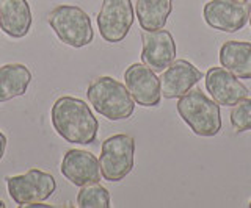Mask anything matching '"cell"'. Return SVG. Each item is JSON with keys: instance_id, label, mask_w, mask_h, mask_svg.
Segmentation results:
<instances>
[{"instance_id": "6da1fadb", "label": "cell", "mask_w": 251, "mask_h": 208, "mask_svg": "<svg viewBox=\"0 0 251 208\" xmlns=\"http://www.w3.org/2000/svg\"><path fill=\"white\" fill-rule=\"evenodd\" d=\"M52 125L63 140L71 144H93L98 138L99 122L83 100L63 96L53 104Z\"/></svg>"}, {"instance_id": "7a4b0ae2", "label": "cell", "mask_w": 251, "mask_h": 208, "mask_svg": "<svg viewBox=\"0 0 251 208\" xmlns=\"http://www.w3.org/2000/svg\"><path fill=\"white\" fill-rule=\"evenodd\" d=\"M86 97L93 108L108 121L129 119L135 110V100L129 89L113 77L104 75L94 79L86 89Z\"/></svg>"}, {"instance_id": "3957f363", "label": "cell", "mask_w": 251, "mask_h": 208, "mask_svg": "<svg viewBox=\"0 0 251 208\" xmlns=\"http://www.w3.org/2000/svg\"><path fill=\"white\" fill-rule=\"evenodd\" d=\"M177 113L198 136H215L222 130L220 105L196 88L179 97Z\"/></svg>"}, {"instance_id": "277c9868", "label": "cell", "mask_w": 251, "mask_h": 208, "mask_svg": "<svg viewBox=\"0 0 251 208\" xmlns=\"http://www.w3.org/2000/svg\"><path fill=\"white\" fill-rule=\"evenodd\" d=\"M53 33L58 40L71 45V47L80 49L88 45L94 38V30L91 25V19L80 6L75 5H58L47 14Z\"/></svg>"}, {"instance_id": "5b68a950", "label": "cell", "mask_w": 251, "mask_h": 208, "mask_svg": "<svg viewBox=\"0 0 251 208\" xmlns=\"http://www.w3.org/2000/svg\"><path fill=\"white\" fill-rule=\"evenodd\" d=\"M135 140L130 135H113L102 143L99 166L100 175L108 182H121L133 169Z\"/></svg>"}, {"instance_id": "8992f818", "label": "cell", "mask_w": 251, "mask_h": 208, "mask_svg": "<svg viewBox=\"0 0 251 208\" xmlns=\"http://www.w3.org/2000/svg\"><path fill=\"white\" fill-rule=\"evenodd\" d=\"M6 188L16 204L25 205L47 200L57 189V182L49 172L33 167L25 174L8 177Z\"/></svg>"}, {"instance_id": "52a82bcc", "label": "cell", "mask_w": 251, "mask_h": 208, "mask_svg": "<svg viewBox=\"0 0 251 208\" xmlns=\"http://www.w3.org/2000/svg\"><path fill=\"white\" fill-rule=\"evenodd\" d=\"M135 21L132 0H104L98 14V28L107 42H121Z\"/></svg>"}, {"instance_id": "ba28073f", "label": "cell", "mask_w": 251, "mask_h": 208, "mask_svg": "<svg viewBox=\"0 0 251 208\" xmlns=\"http://www.w3.org/2000/svg\"><path fill=\"white\" fill-rule=\"evenodd\" d=\"M251 16L248 2L240 0H210L204 5L202 18L214 30L235 33L247 25Z\"/></svg>"}, {"instance_id": "9c48e42d", "label": "cell", "mask_w": 251, "mask_h": 208, "mask_svg": "<svg viewBox=\"0 0 251 208\" xmlns=\"http://www.w3.org/2000/svg\"><path fill=\"white\" fill-rule=\"evenodd\" d=\"M126 88L129 89L133 100L141 106L160 105L162 89L160 79L151 67L145 63H133L124 72Z\"/></svg>"}, {"instance_id": "30bf717a", "label": "cell", "mask_w": 251, "mask_h": 208, "mask_svg": "<svg viewBox=\"0 0 251 208\" xmlns=\"http://www.w3.org/2000/svg\"><path fill=\"white\" fill-rule=\"evenodd\" d=\"M143 49L141 61L154 72L165 71L176 58V41L168 30H154L141 33Z\"/></svg>"}, {"instance_id": "8fae6325", "label": "cell", "mask_w": 251, "mask_h": 208, "mask_svg": "<svg viewBox=\"0 0 251 208\" xmlns=\"http://www.w3.org/2000/svg\"><path fill=\"white\" fill-rule=\"evenodd\" d=\"M206 88L218 105L234 106L247 99L250 91L232 72L222 67H210L206 74Z\"/></svg>"}, {"instance_id": "7c38bea8", "label": "cell", "mask_w": 251, "mask_h": 208, "mask_svg": "<svg viewBox=\"0 0 251 208\" xmlns=\"http://www.w3.org/2000/svg\"><path fill=\"white\" fill-rule=\"evenodd\" d=\"M202 79V72L187 60H175L160 77V89L165 99H179Z\"/></svg>"}, {"instance_id": "4fadbf2b", "label": "cell", "mask_w": 251, "mask_h": 208, "mask_svg": "<svg viewBox=\"0 0 251 208\" xmlns=\"http://www.w3.org/2000/svg\"><path fill=\"white\" fill-rule=\"evenodd\" d=\"M61 174L75 187L94 183L100 180L99 160L91 152L71 149L61 160Z\"/></svg>"}, {"instance_id": "5bb4252c", "label": "cell", "mask_w": 251, "mask_h": 208, "mask_svg": "<svg viewBox=\"0 0 251 208\" xmlns=\"http://www.w3.org/2000/svg\"><path fill=\"white\" fill-rule=\"evenodd\" d=\"M0 27L8 36H27L31 28V10L27 0H0Z\"/></svg>"}, {"instance_id": "9a60e30c", "label": "cell", "mask_w": 251, "mask_h": 208, "mask_svg": "<svg viewBox=\"0 0 251 208\" xmlns=\"http://www.w3.org/2000/svg\"><path fill=\"white\" fill-rule=\"evenodd\" d=\"M220 63L237 79L251 80V42L226 41L220 47Z\"/></svg>"}, {"instance_id": "2e32d148", "label": "cell", "mask_w": 251, "mask_h": 208, "mask_svg": "<svg viewBox=\"0 0 251 208\" xmlns=\"http://www.w3.org/2000/svg\"><path fill=\"white\" fill-rule=\"evenodd\" d=\"M31 83V72L27 66L13 63L0 67V104L27 92Z\"/></svg>"}, {"instance_id": "e0dca14e", "label": "cell", "mask_w": 251, "mask_h": 208, "mask_svg": "<svg viewBox=\"0 0 251 208\" xmlns=\"http://www.w3.org/2000/svg\"><path fill=\"white\" fill-rule=\"evenodd\" d=\"M173 11V0H137L135 13L140 27L146 32L160 30L167 25Z\"/></svg>"}, {"instance_id": "ac0fdd59", "label": "cell", "mask_w": 251, "mask_h": 208, "mask_svg": "<svg viewBox=\"0 0 251 208\" xmlns=\"http://www.w3.org/2000/svg\"><path fill=\"white\" fill-rule=\"evenodd\" d=\"M77 205L80 208H108L110 194L99 182L83 185L77 194Z\"/></svg>"}, {"instance_id": "d6986e66", "label": "cell", "mask_w": 251, "mask_h": 208, "mask_svg": "<svg viewBox=\"0 0 251 208\" xmlns=\"http://www.w3.org/2000/svg\"><path fill=\"white\" fill-rule=\"evenodd\" d=\"M231 124L237 132L251 130V97L243 99L242 102L234 105L231 111Z\"/></svg>"}, {"instance_id": "ffe728a7", "label": "cell", "mask_w": 251, "mask_h": 208, "mask_svg": "<svg viewBox=\"0 0 251 208\" xmlns=\"http://www.w3.org/2000/svg\"><path fill=\"white\" fill-rule=\"evenodd\" d=\"M5 150H6V136L2 133V130H0V160L3 158Z\"/></svg>"}, {"instance_id": "44dd1931", "label": "cell", "mask_w": 251, "mask_h": 208, "mask_svg": "<svg viewBox=\"0 0 251 208\" xmlns=\"http://www.w3.org/2000/svg\"><path fill=\"white\" fill-rule=\"evenodd\" d=\"M22 208H50L52 205H47L43 202H33V204H25V205H21Z\"/></svg>"}, {"instance_id": "7402d4cb", "label": "cell", "mask_w": 251, "mask_h": 208, "mask_svg": "<svg viewBox=\"0 0 251 208\" xmlns=\"http://www.w3.org/2000/svg\"><path fill=\"white\" fill-rule=\"evenodd\" d=\"M0 208H5V202H3L2 199H0Z\"/></svg>"}, {"instance_id": "603a6c76", "label": "cell", "mask_w": 251, "mask_h": 208, "mask_svg": "<svg viewBox=\"0 0 251 208\" xmlns=\"http://www.w3.org/2000/svg\"><path fill=\"white\" fill-rule=\"evenodd\" d=\"M240 2H248V0H240Z\"/></svg>"}, {"instance_id": "cb8c5ba5", "label": "cell", "mask_w": 251, "mask_h": 208, "mask_svg": "<svg viewBox=\"0 0 251 208\" xmlns=\"http://www.w3.org/2000/svg\"><path fill=\"white\" fill-rule=\"evenodd\" d=\"M248 207H250V208H251V200H250V205H248Z\"/></svg>"}, {"instance_id": "d4e9b609", "label": "cell", "mask_w": 251, "mask_h": 208, "mask_svg": "<svg viewBox=\"0 0 251 208\" xmlns=\"http://www.w3.org/2000/svg\"><path fill=\"white\" fill-rule=\"evenodd\" d=\"M250 25H251V16H250Z\"/></svg>"}]
</instances>
